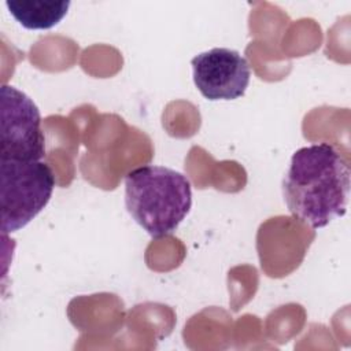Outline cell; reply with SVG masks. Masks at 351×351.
Instances as JSON below:
<instances>
[{
  "label": "cell",
  "instance_id": "cell-1",
  "mask_svg": "<svg viewBox=\"0 0 351 351\" xmlns=\"http://www.w3.org/2000/svg\"><path fill=\"white\" fill-rule=\"evenodd\" d=\"M350 181V165L333 145L311 144L293 152L282 195L295 218L318 229L346 214Z\"/></svg>",
  "mask_w": 351,
  "mask_h": 351
},
{
  "label": "cell",
  "instance_id": "cell-2",
  "mask_svg": "<svg viewBox=\"0 0 351 351\" xmlns=\"http://www.w3.org/2000/svg\"><path fill=\"white\" fill-rule=\"evenodd\" d=\"M125 204L154 239L173 233L192 208L188 177L165 166L145 165L125 176Z\"/></svg>",
  "mask_w": 351,
  "mask_h": 351
},
{
  "label": "cell",
  "instance_id": "cell-3",
  "mask_svg": "<svg viewBox=\"0 0 351 351\" xmlns=\"http://www.w3.org/2000/svg\"><path fill=\"white\" fill-rule=\"evenodd\" d=\"M55 176L41 160L0 159V228L3 234L25 228L49 202Z\"/></svg>",
  "mask_w": 351,
  "mask_h": 351
},
{
  "label": "cell",
  "instance_id": "cell-4",
  "mask_svg": "<svg viewBox=\"0 0 351 351\" xmlns=\"http://www.w3.org/2000/svg\"><path fill=\"white\" fill-rule=\"evenodd\" d=\"M0 108V159L41 160L45 155V136L36 103L22 90L3 85Z\"/></svg>",
  "mask_w": 351,
  "mask_h": 351
},
{
  "label": "cell",
  "instance_id": "cell-5",
  "mask_svg": "<svg viewBox=\"0 0 351 351\" xmlns=\"http://www.w3.org/2000/svg\"><path fill=\"white\" fill-rule=\"evenodd\" d=\"M193 82L207 100H234L244 96L251 69L248 60L236 49L211 48L192 60Z\"/></svg>",
  "mask_w": 351,
  "mask_h": 351
},
{
  "label": "cell",
  "instance_id": "cell-6",
  "mask_svg": "<svg viewBox=\"0 0 351 351\" xmlns=\"http://www.w3.org/2000/svg\"><path fill=\"white\" fill-rule=\"evenodd\" d=\"M69 0H8L5 5L19 25L30 30L56 26L67 14Z\"/></svg>",
  "mask_w": 351,
  "mask_h": 351
}]
</instances>
